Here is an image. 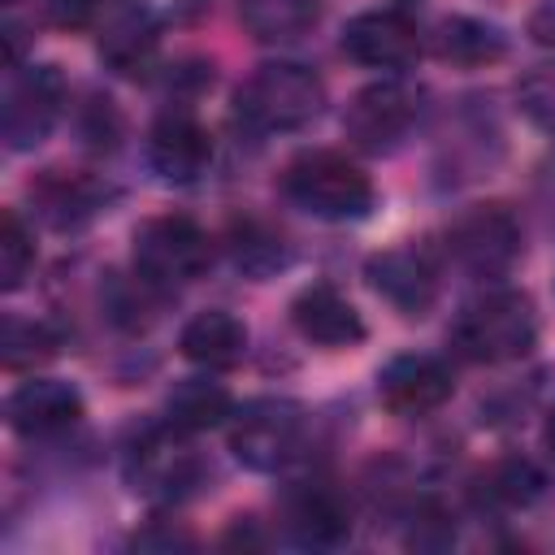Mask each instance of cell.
Wrapping results in <instances>:
<instances>
[{"label": "cell", "instance_id": "1", "mask_svg": "<svg viewBox=\"0 0 555 555\" xmlns=\"http://www.w3.org/2000/svg\"><path fill=\"white\" fill-rule=\"evenodd\" d=\"M538 343V312L525 291H490L468 304L451 330V347L473 364L520 360Z\"/></svg>", "mask_w": 555, "mask_h": 555}, {"label": "cell", "instance_id": "2", "mask_svg": "<svg viewBox=\"0 0 555 555\" xmlns=\"http://www.w3.org/2000/svg\"><path fill=\"white\" fill-rule=\"evenodd\" d=\"M325 104V82L295 61H264L238 87L234 108L256 130H299Z\"/></svg>", "mask_w": 555, "mask_h": 555}, {"label": "cell", "instance_id": "3", "mask_svg": "<svg viewBox=\"0 0 555 555\" xmlns=\"http://www.w3.org/2000/svg\"><path fill=\"white\" fill-rule=\"evenodd\" d=\"M282 191L291 204L321 221H356L373 208V182L360 165L338 152H304L282 169Z\"/></svg>", "mask_w": 555, "mask_h": 555}, {"label": "cell", "instance_id": "4", "mask_svg": "<svg viewBox=\"0 0 555 555\" xmlns=\"http://www.w3.org/2000/svg\"><path fill=\"white\" fill-rule=\"evenodd\" d=\"M130 256H134V273L147 286H186L208 269L212 243L191 217L165 212V217H147L134 230Z\"/></svg>", "mask_w": 555, "mask_h": 555}, {"label": "cell", "instance_id": "5", "mask_svg": "<svg viewBox=\"0 0 555 555\" xmlns=\"http://www.w3.org/2000/svg\"><path fill=\"white\" fill-rule=\"evenodd\" d=\"M199 477H204V460L191 447V434L169 421L147 429L126 455V481L134 486V494H143L152 503L186 499L199 486Z\"/></svg>", "mask_w": 555, "mask_h": 555}, {"label": "cell", "instance_id": "6", "mask_svg": "<svg viewBox=\"0 0 555 555\" xmlns=\"http://www.w3.org/2000/svg\"><path fill=\"white\" fill-rule=\"evenodd\" d=\"M304 408L291 399H251L230 416V451L256 473H273L299 455Z\"/></svg>", "mask_w": 555, "mask_h": 555}, {"label": "cell", "instance_id": "7", "mask_svg": "<svg viewBox=\"0 0 555 555\" xmlns=\"http://www.w3.org/2000/svg\"><path fill=\"white\" fill-rule=\"evenodd\" d=\"M447 247L473 278H503L520 256V221L507 204H468L451 221Z\"/></svg>", "mask_w": 555, "mask_h": 555}, {"label": "cell", "instance_id": "8", "mask_svg": "<svg viewBox=\"0 0 555 555\" xmlns=\"http://www.w3.org/2000/svg\"><path fill=\"white\" fill-rule=\"evenodd\" d=\"M421 113V100L408 82H395V78H382V82H369L351 95V104L343 108V130L356 147L364 152H386L395 147L412 121Z\"/></svg>", "mask_w": 555, "mask_h": 555}, {"label": "cell", "instance_id": "9", "mask_svg": "<svg viewBox=\"0 0 555 555\" xmlns=\"http://www.w3.org/2000/svg\"><path fill=\"white\" fill-rule=\"evenodd\" d=\"M61 104H65V78H61L56 65H35V69L17 74L9 82L4 108H0V134H4V143L13 152L35 147L52 130Z\"/></svg>", "mask_w": 555, "mask_h": 555}, {"label": "cell", "instance_id": "10", "mask_svg": "<svg viewBox=\"0 0 555 555\" xmlns=\"http://www.w3.org/2000/svg\"><path fill=\"white\" fill-rule=\"evenodd\" d=\"M343 52L369 69H408L421 56V35L408 13L369 9L343 26Z\"/></svg>", "mask_w": 555, "mask_h": 555}, {"label": "cell", "instance_id": "11", "mask_svg": "<svg viewBox=\"0 0 555 555\" xmlns=\"http://www.w3.org/2000/svg\"><path fill=\"white\" fill-rule=\"evenodd\" d=\"M364 278L403 317H425L429 304H434V295H438V273H434L429 256L421 247H412V243L373 251L364 260Z\"/></svg>", "mask_w": 555, "mask_h": 555}, {"label": "cell", "instance_id": "12", "mask_svg": "<svg viewBox=\"0 0 555 555\" xmlns=\"http://www.w3.org/2000/svg\"><path fill=\"white\" fill-rule=\"evenodd\" d=\"M455 390L451 369L438 356L425 351H408L395 356L382 373H377V399L395 412V416H425L438 412Z\"/></svg>", "mask_w": 555, "mask_h": 555}, {"label": "cell", "instance_id": "13", "mask_svg": "<svg viewBox=\"0 0 555 555\" xmlns=\"http://www.w3.org/2000/svg\"><path fill=\"white\" fill-rule=\"evenodd\" d=\"M147 160L165 182H195L212 160V139L191 113L173 108L160 113L147 134Z\"/></svg>", "mask_w": 555, "mask_h": 555}, {"label": "cell", "instance_id": "14", "mask_svg": "<svg viewBox=\"0 0 555 555\" xmlns=\"http://www.w3.org/2000/svg\"><path fill=\"white\" fill-rule=\"evenodd\" d=\"M82 416V395L69 386V382H56V377H35V382H22L9 403H4V421L13 434L22 438H43V434H61L69 425H78Z\"/></svg>", "mask_w": 555, "mask_h": 555}, {"label": "cell", "instance_id": "15", "mask_svg": "<svg viewBox=\"0 0 555 555\" xmlns=\"http://www.w3.org/2000/svg\"><path fill=\"white\" fill-rule=\"evenodd\" d=\"M291 321L295 330L317 343V347H356L364 338V321L351 308V299L330 286V282H312L291 299Z\"/></svg>", "mask_w": 555, "mask_h": 555}, {"label": "cell", "instance_id": "16", "mask_svg": "<svg viewBox=\"0 0 555 555\" xmlns=\"http://www.w3.org/2000/svg\"><path fill=\"white\" fill-rule=\"evenodd\" d=\"M286 533L304 546H338L351 533V507L330 481H304L286 499Z\"/></svg>", "mask_w": 555, "mask_h": 555}, {"label": "cell", "instance_id": "17", "mask_svg": "<svg viewBox=\"0 0 555 555\" xmlns=\"http://www.w3.org/2000/svg\"><path fill=\"white\" fill-rule=\"evenodd\" d=\"M178 347L199 369H234L247 356V325L225 308H208L182 325Z\"/></svg>", "mask_w": 555, "mask_h": 555}, {"label": "cell", "instance_id": "18", "mask_svg": "<svg viewBox=\"0 0 555 555\" xmlns=\"http://www.w3.org/2000/svg\"><path fill=\"white\" fill-rule=\"evenodd\" d=\"M234 416V399L221 382L212 377H182L169 399H165V421L186 429V434H204V429H217Z\"/></svg>", "mask_w": 555, "mask_h": 555}, {"label": "cell", "instance_id": "19", "mask_svg": "<svg viewBox=\"0 0 555 555\" xmlns=\"http://www.w3.org/2000/svg\"><path fill=\"white\" fill-rule=\"evenodd\" d=\"M321 17V0H238V22L260 43H291Z\"/></svg>", "mask_w": 555, "mask_h": 555}, {"label": "cell", "instance_id": "20", "mask_svg": "<svg viewBox=\"0 0 555 555\" xmlns=\"http://www.w3.org/2000/svg\"><path fill=\"white\" fill-rule=\"evenodd\" d=\"M156 43H160V30H156L152 13L126 9V13H117V17L104 26V35H100V56H104L117 74H139V69L152 61Z\"/></svg>", "mask_w": 555, "mask_h": 555}, {"label": "cell", "instance_id": "21", "mask_svg": "<svg viewBox=\"0 0 555 555\" xmlns=\"http://www.w3.org/2000/svg\"><path fill=\"white\" fill-rule=\"evenodd\" d=\"M434 52L460 69H477V65H490L507 52L503 35L477 17H442L438 22V35H434Z\"/></svg>", "mask_w": 555, "mask_h": 555}, {"label": "cell", "instance_id": "22", "mask_svg": "<svg viewBox=\"0 0 555 555\" xmlns=\"http://www.w3.org/2000/svg\"><path fill=\"white\" fill-rule=\"evenodd\" d=\"M52 356H56V334L43 321L4 317V325H0V360H4V369H35V364H43Z\"/></svg>", "mask_w": 555, "mask_h": 555}, {"label": "cell", "instance_id": "23", "mask_svg": "<svg viewBox=\"0 0 555 555\" xmlns=\"http://www.w3.org/2000/svg\"><path fill=\"white\" fill-rule=\"evenodd\" d=\"M30 195L43 204V217L52 225H78L95 208L91 186L78 178H65V173H48L43 182H30Z\"/></svg>", "mask_w": 555, "mask_h": 555}, {"label": "cell", "instance_id": "24", "mask_svg": "<svg viewBox=\"0 0 555 555\" xmlns=\"http://www.w3.org/2000/svg\"><path fill=\"white\" fill-rule=\"evenodd\" d=\"M30 264H35V243H30L26 225H22V217L13 208H4L0 212V286L17 291L26 282Z\"/></svg>", "mask_w": 555, "mask_h": 555}, {"label": "cell", "instance_id": "25", "mask_svg": "<svg viewBox=\"0 0 555 555\" xmlns=\"http://www.w3.org/2000/svg\"><path fill=\"white\" fill-rule=\"evenodd\" d=\"M486 494L494 503H507V507H525L542 494V473L529 464V460H503L486 473Z\"/></svg>", "mask_w": 555, "mask_h": 555}, {"label": "cell", "instance_id": "26", "mask_svg": "<svg viewBox=\"0 0 555 555\" xmlns=\"http://www.w3.org/2000/svg\"><path fill=\"white\" fill-rule=\"evenodd\" d=\"M516 104L520 113L542 126V130H555V65H533L516 78Z\"/></svg>", "mask_w": 555, "mask_h": 555}, {"label": "cell", "instance_id": "27", "mask_svg": "<svg viewBox=\"0 0 555 555\" xmlns=\"http://www.w3.org/2000/svg\"><path fill=\"white\" fill-rule=\"evenodd\" d=\"M234 260L238 269L247 273H269L278 264H286V247L278 234H256V225H247L238 238H234Z\"/></svg>", "mask_w": 555, "mask_h": 555}, {"label": "cell", "instance_id": "28", "mask_svg": "<svg viewBox=\"0 0 555 555\" xmlns=\"http://www.w3.org/2000/svg\"><path fill=\"white\" fill-rule=\"evenodd\" d=\"M91 9H95V0H43L48 22L61 26V30H78V26H87V22H91Z\"/></svg>", "mask_w": 555, "mask_h": 555}, {"label": "cell", "instance_id": "29", "mask_svg": "<svg viewBox=\"0 0 555 555\" xmlns=\"http://www.w3.org/2000/svg\"><path fill=\"white\" fill-rule=\"evenodd\" d=\"M529 39L555 48V0H538V9L529 13Z\"/></svg>", "mask_w": 555, "mask_h": 555}, {"label": "cell", "instance_id": "30", "mask_svg": "<svg viewBox=\"0 0 555 555\" xmlns=\"http://www.w3.org/2000/svg\"><path fill=\"white\" fill-rule=\"evenodd\" d=\"M551 438H555V412H551Z\"/></svg>", "mask_w": 555, "mask_h": 555}, {"label": "cell", "instance_id": "31", "mask_svg": "<svg viewBox=\"0 0 555 555\" xmlns=\"http://www.w3.org/2000/svg\"><path fill=\"white\" fill-rule=\"evenodd\" d=\"M9 4H13V0H9Z\"/></svg>", "mask_w": 555, "mask_h": 555}]
</instances>
